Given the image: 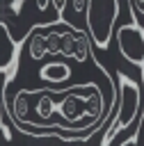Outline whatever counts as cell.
Segmentation results:
<instances>
[{"label": "cell", "instance_id": "277c9868", "mask_svg": "<svg viewBox=\"0 0 144 146\" xmlns=\"http://www.w3.org/2000/svg\"><path fill=\"white\" fill-rule=\"evenodd\" d=\"M21 41L11 36L9 25L5 21H0V73H5L2 84L9 87L18 73V64H21Z\"/></svg>", "mask_w": 144, "mask_h": 146}, {"label": "cell", "instance_id": "3957f363", "mask_svg": "<svg viewBox=\"0 0 144 146\" xmlns=\"http://www.w3.org/2000/svg\"><path fill=\"white\" fill-rule=\"evenodd\" d=\"M126 7L130 11L133 21L117 30V43H119L121 55L130 64L139 66V71H142L144 68V23H142V18H139V14H137L133 2H128Z\"/></svg>", "mask_w": 144, "mask_h": 146}, {"label": "cell", "instance_id": "7a4b0ae2", "mask_svg": "<svg viewBox=\"0 0 144 146\" xmlns=\"http://www.w3.org/2000/svg\"><path fill=\"white\" fill-rule=\"evenodd\" d=\"M119 9H121V5L117 0H89L85 21H87V30H89V39H91L94 48L105 50L110 46L112 27L119 16Z\"/></svg>", "mask_w": 144, "mask_h": 146}, {"label": "cell", "instance_id": "6da1fadb", "mask_svg": "<svg viewBox=\"0 0 144 146\" xmlns=\"http://www.w3.org/2000/svg\"><path fill=\"white\" fill-rule=\"evenodd\" d=\"M117 91H119V103H117V112L112 116V121L107 123L103 137H101V146H110L112 139L130 128L133 123H139L144 116V107H142V87L123 71H117Z\"/></svg>", "mask_w": 144, "mask_h": 146}, {"label": "cell", "instance_id": "52a82bcc", "mask_svg": "<svg viewBox=\"0 0 144 146\" xmlns=\"http://www.w3.org/2000/svg\"><path fill=\"white\" fill-rule=\"evenodd\" d=\"M69 75H71V66H69L66 62H57V59H53V62L43 64V66H41V71H39V78H41L43 82H48V84L66 82V80H69Z\"/></svg>", "mask_w": 144, "mask_h": 146}, {"label": "cell", "instance_id": "ba28073f", "mask_svg": "<svg viewBox=\"0 0 144 146\" xmlns=\"http://www.w3.org/2000/svg\"><path fill=\"white\" fill-rule=\"evenodd\" d=\"M5 116H9V114H7V105H5V87H2V89H0V135H2L5 141H11V139H14V130H11V125L5 121Z\"/></svg>", "mask_w": 144, "mask_h": 146}, {"label": "cell", "instance_id": "9c48e42d", "mask_svg": "<svg viewBox=\"0 0 144 146\" xmlns=\"http://www.w3.org/2000/svg\"><path fill=\"white\" fill-rule=\"evenodd\" d=\"M62 43V30H55V25L48 30V55H59Z\"/></svg>", "mask_w": 144, "mask_h": 146}, {"label": "cell", "instance_id": "8992f818", "mask_svg": "<svg viewBox=\"0 0 144 146\" xmlns=\"http://www.w3.org/2000/svg\"><path fill=\"white\" fill-rule=\"evenodd\" d=\"M57 23H62V21H43V23H37L34 27H30V32L25 36V48H27V55L32 62H41L48 55V30Z\"/></svg>", "mask_w": 144, "mask_h": 146}, {"label": "cell", "instance_id": "5b68a950", "mask_svg": "<svg viewBox=\"0 0 144 146\" xmlns=\"http://www.w3.org/2000/svg\"><path fill=\"white\" fill-rule=\"evenodd\" d=\"M94 48H91V39L89 32L85 30H75V27H66L62 30V43H59V55L75 59V62H85L87 57H91Z\"/></svg>", "mask_w": 144, "mask_h": 146}]
</instances>
